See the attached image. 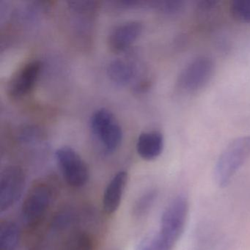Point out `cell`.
I'll return each mask as SVG.
<instances>
[{
    "instance_id": "cell-16",
    "label": "cell",
    "mask_w": 250,
    "mask_h": 250,
    "mask_svg": "<svg viewBox=\"0 0 250 250\" xmlns=\"http://www.w3.org/2000/svg\"><path fill=\"white\" fill-rule=\"evenodd\" d=\"M229 11L237 21L250 24V0H235L231 2Z\"/></svg>"
},
{
    "instance_id": "cell-14",
    "label": "cell",
    "mask_w": 250,
    "mask_h": 250,
    "mask_svg": "<svg viewBox=\"0 0 250 250\" xmlns=\"http://www.w3.org/2000/svg\"><path fill=\"white\" fill-rule=\"evenodd\" d=\"M93 236L86 231H77L71 235L61 250H94Z\"/></svg>"
},
{
    "instance_id": "cell-11",
    "label": "cell",
    "mask_w": 250,
    "mask_h": 250,
    "mask_svg": "<svg viewBox=\"0 0 250 250\" xmlns=\"http://www.w3.org/2000/svg\"><path fill=\"white\" fill-rule=\"evenodd\" d=\"M163 149L164 137L159 131L143 133L137 140V153L145 160H154L162 154Z\"/></svg>"
},
{
    "instance_id": "cell-7",
    "label": "cell",
    "mask_w": 250,
    "mask_h": 250,
    "mask_svg": "<svg viewBox=\"0 0 250 250\" xmlns=\"http://www.w3.org/2000/svg\"><path fill=\"white\" fill-rule=\"evenodd\" d=\"M26 184L24 171L16 165L6 167L0 176V212L7 211L18 201Z\"/></svg>"
},
{
    "instance_id": "cell-15",
    "label": "cell",
    "mask_w": 250,
    "mask_h": 250,
    "mask_svg": "<svg viewBox=\"0 0 250 250\" xmlns=\"http://www.w3.org/2000/svg\"><path fill=\"white\" fill-rule=\"evenodd\" d=\"M158 197L156 189H149L143 193L134 203L132 208L133 216L136 219L144 217L148 213Z\"/></svg>"
},
{
    "instance_id": "cell-1",
    "label": "cell",
    "mask_w": 250,
    "mask_h": 250,
    "mask_svg": "<svg viewBox=\"0 0 250 250\" xmlns=\"http://www.w3.org/2000/svg\"><path fill=\"white\" fill-rule=\"evenodd\" d=\"M250 156V136H243L232 140L218 159L214 178L219 187H226L238 169Z\"/></svg>"
},
{
    "instance_id": "cell-10",
    "label": "cell",
    "mask_w": 250,
    "mask_h": 250,
    "mask_svg": "<svg viewBox=\"0 0 250 250\" xmlns=\"http://www.w3.org/2000/svg\"><path fill=\"white\" fill-rule=\"evenodd\" d=\"M128 181V172L124 170L117 172L110 180L103 196V209L105 213L112 214L119 208Z\"/></svg>"
},
{
    "instance_id": "cell-6",
    "label": "cell",
    "mask_w": 250,
    "mask_h": 250,
    "mask_svg": "<svg viewBox=\"0 0 250 250\" xmlns=\"http://www.w3.org/2000/svg\"><path fill=\"white\" fill-rule=\"evenodd\" d=\"M90 125L93 134L106 151L112 153L121 146L122 128L110 111L106 109L96 111L92 116Z\"/></svg>"
},
{
    "instance_id": "cell-3",
    "label": "cell",
    "mask_w": 250,
    "mask_h": 250,
    "mask_svg": "<svg viewBox=\"0 0 250 250\" xmlns=\"http://www.w3.org/2000/svg\"><path fill=\"white\" fill-rule=\"evenodd\" d=\"M188 213V200L180 195L169 203L162 213L158 233L172 248L184 232Z\"/></svg>"
},
{
    "instance_id": "cell-12",
    "label": "cell",
    "mask_w": 250,
    "mask_h": 250,
    "mask_svg": "<svg viewBox=\"0 0 250 250\" xmlns=\"http://www.w3.org/2000/svg\"><path fill=\"white\" fill-rule=\"evenodd\" d=\"M107 73L112 82L120 85H125L134 78V68L127 61L115 60L108 66Z\"/></svg>"
},
{
    "instance_id": "cell-2",
    "label": "cell",
    "mask_w": 250,
    "mask_h": 250,
    "mask_svg": "<svg viewBox=\"0 0 250 250\" xmlns=\"http://www.w3.org/2000/svg\"><path fill=\"white\" fill-rule=\"evenodd\" d=\"M55 196V188L51 183L41 181L33 185L21 206L24 225L30 228L38 226L49 212Z\"/></svg>"
},
{
    "instance_id": "cell-17",
    "label": "cell",
    "mask_w": 250,
    "mask_h": 250,
    "mask_svg": "<svg viewBox=\"0 0 250 250\" xmlns=\"http://www.w3.org/2000/svg\"><path fill=\"white\" fill-rule=\"evenodd\" d=\"M172 249L157 232L143 238L137 244L135 250H172Z\"/></svg>"
},
{
    "instance_id": "cell-9",
    "label": "cell",
    "mask_w": 250,
    "mask_h": 250,
    "mask_svg": "<svg viewBox=\"0 0 250 250\" xmlns=\"http://www.w3.org/2000/svg\"><path fill=\"white\" fill-rule=\"evenodd\" d=\"M143 30L141 23L127 21L115 26L109 36V44L115 52H124L140 37Z\"/></svg>"
},
{
    "instance_id": "cell-18",
    "label": "cell",
    "mask_w": 250,
    "mask_h": 250,
    "mask_svg": "<svg viewBox=\"0 0 250 250\" xmlns=\"http://www.w3.org/2000/svg\"><path fill=\"white\" fill-rule=\"evenodd\" d=\"M147 5L150 8H153L159 12L167 15H176L180 14L184 9V2L176 0L169 1H155V2H147Z\"/></svg>"
},
{
    "instance_id": "cell-13",
    "label": "cell",
    "mask_w": 250,
    "mask_h": 250,
    "mask_svg": "<svg viewBox=\"0 0 250 250\" xmlns=\"http://www.w3.org/2000/svg\"><path fill=\"white\" fill-rule=\"evenodd\" d=\"M20 241V230L12 221H2L0 225V250H16Z\"/></svg>"
},
{
    "instance_id": "cell-8",
    "label": "cell",
    "mask_w": 250,
    "mask_h": 250,
    "mask_svg": "<svg viewBox=\"0 0 250 250\" xmlns=\"http://www.w3.org/2000/svg\"><path fill=\"white\" fill-rule=\"evenodd\" d=\"M42 64L33 61L19 68L8 82V93L13 99H21L28 95L34 88L39 75Z\"/></svg>"
},
{
    "instance_id": "cell-4",
    "label": "cell",
    "mask_w": 250,
    "mask_h": 250,
    "mask_svg": "<svg viewBox=\"0 0 250 250\" xmlns=\"http://www.w3.org/2000/svg\"><path fill=\"white\" fill-rule=\"evenodd\" d=\"M214 71L215 64L211 58L197 57L181 71L177 80V86L184 93H197L208 84Z\"/></svg>"
},
{
    "instance_id": "cell-5",
    "label": "cell",
    "mask_w": 250,
    "mask_h": 250,
    "mask_svg": "<svg viewBox=\"0 0 250 250\" xmlns=\"http://www.w3.org/2000/svg\"><path fill=\"white\" fill-rule=\"evenodd\" d=\"M55 158L64 180L70 187L80 188L87 184L90 177L88 167L74 149L67 146L60 147Z\"/></svg>"
}]
</instances>
